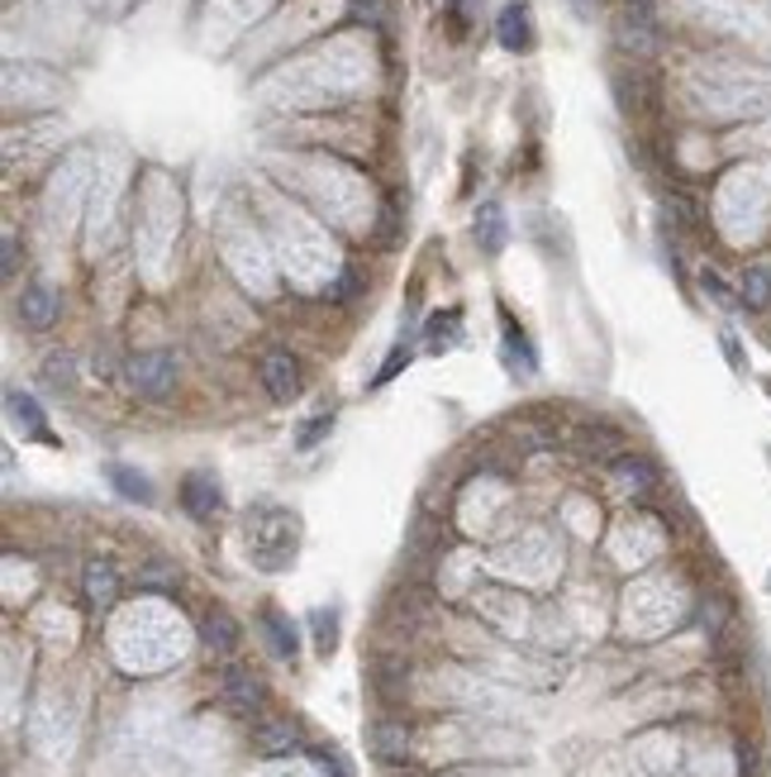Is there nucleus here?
I'll list each match as a JSON object with an SVG mask.
<instances>
[{"instance_id": "2eb2a0df", "label": "nucleus", "mask_w": 771, "mask_h": 777, "mask_svg": "<svg viewBox=\"0 0 771 777\" xmlns=\"http://www.w3.org/2000/svg\"><path fill=\"white\" fill-rule=\"evenodd\" d=\"M6 406H10V420L20 425L24 434H34V439H43V443H53V434H48V425H43V410H39V401H34V396H20V391H10V396H6Z\"/></svg>"}, {"instance_id": "a211bd4d", "label": "nucleus", "mask_w": 771, "mask_h": 777, "mask_svg": "<svg viewBox=\"0 0 771 777\" xmlns=\"http://www.w3.org/2000/svg\"><path fill=\"white\" fill-rule=\"evenodd\" d=\"M615 472H619V482L634 487V491H648L657 482V472H652L648 458H615Z\"/></svg>"}, {"instance_id": "cd10ccee", "label": "nucleus", "mask_w": 771, "mask_h": 777, "mask_svg": "<svg viewBox=\"0 0 771 777\" xmlns=\"http://www.w3.org/2000/svg\"><path fill=\"white\" fill-rule=\"evenodd\" d=\"M333 296H339V300H352V296H358V273H343V277H339V292H333Z\"/></svg>"}, {"instance_id": "4be33fe9", "label": "nucleus", "mask_w": 771, "mask_h": 777, "mask_svg": "<svg viewBox=\"0 0 771 777\" xmlns=\"http://www.w3.org/2000/svg\"><path fill=\"white\" fill-rule=\"evenodd\" d=\"M310 758H315V768L325 773V777H352V768H348V758H343L339 749H315Z\"/></svg>"}, {"instance_id": "a878e982", "label": "nucleus", "mask_w": 771, "mask_h": 777, "mask_svg": "<svg viewBox=\"0 0 771 777\" xmlns=\"http://www.w3.org/2000/svg\"><path fill=\"white\" fill-rule=\"evenodd\" d=\"M667 205H671V211H677L681 225H696V201H690V196H671Z\"/></svg>"}, {"instance_id": "393cba45", "label": "nucleus", "mask_w": 771, "mask_h": 777, "mask_svg": "<svg viewBox=\"0 0 771 777\" xmlns=\"http://www.w3.org/2000/svg\"><path fill=\"white\" fill-rule=\"evenodd\" d=\"M700 287H705V292H710V296L719 300V306H733V296H729V287H724V277H719V273H710V267H705V277H700Z\"/></svg>"}, {"instance_id": "6ab92c4d", "label": "nucleus", "mask_w": 771, "mask_h": 777, "mask_svg": "<svg viewBox=\"0 0 771 777\" xmlns=\"http://www.w3.org/2000/svg\"><path fill=\"white\" fill-rule=\"evenodd\" d=\"M458 325H462V310L433 315V320H429V348H433V354H443V348L458 344Z\"/></svg>"}, {"instance_id": "dca6fc26", "label": "nucleus", "mask_w": 771, "mask_h": 777, "mask_svg": "<svg viewBox=\"0 0 771 777\" xmlns=\"http://www.w3.org/2000/svg\"><path fill=\"white\" fill-rule=\"evenodd\" d=\"M738 300L748 310H767L771 306V263H752L743 282H738Z\"/></svg>"}, {"instance_id": "f8f14e48", "label": "nucleus", "mask_w": 771, "mask_h": 777, "mask_svg": "<svg viewBox=\"0 0 771 777\" xmlns=\"http://www.w3.org/2000/svg\"><path fill=\"white\" fill-rule=\"evenodd\" d=\"M367 739H372V754L381 758V764H400V758L410 754V729L395 725V720H377Z\"/></svg>"}, {"instance_id": "f03ea898", "label": "nucleus", "mask_w": 771, "mask_h": 777, "mask_svg": "<svg viewBox=\"0 0 771 777\" xmlns=\"http://www.w3.org/2000/svg\"><path fill=\"white\" fill-rule=\"evenodd\" d=\"M128 387L148 401H163L176 387V358L172 354H138L128 358Z\"/></svg>"}, {"instance_id": "f3484780", "label": "nucleus", "mask_w": 771, "mask_h": 777, "mask_svg": "<svg viewBox=\"0 0 771 777\" xmlns=\"http://www.w3.org/2000/svg\"><path fill=\"white\" fill-rule=\"evenodd\" d=\"M476 239H481V248H486V253H501L505 248V211H501V205H481Z\"/></svg>"}, {"instance_id": "6e6552de", "label": "nucleus", "mask_w": 771, "mask_h": 777, "mask_svg": "<svg viewBox=\"0 0 771 777\" xmlns=\"http://www.w3.org/2000/svg\"><path fill=\"white\" fill-rule=\"evenodd\" d=\"M615 39H619V49H629V53H638V58H648V53L657 49V29H652V20H648V10H638V6L624 10V20H619V29H615Z\"/></svg>"}, {"instance_id": "c756f323", "label": "nucleus", "mask_w": 771, "mask_h": 777, "mask_svg": "<svg viewBox=\"0 0 771 777\" xmlns=\"http://www.w3.org/2000/svg\"><path fill=\"white\" fill-rule=\"evenodd\" d=\"M629 6H638V10H648V6H652V0H629Z\"/></svg>"}, {"instance_id": "ddd939ff", "label": "nucleus", "mask_w": 771, "mask_h": 777, "mask_svg": "<svg viewBox=\"0 0 771 777\" xmlns=\"http://www.w3.org/2000/svg\"><path fill=\"white\" fill-rule=\"evenodd\" d=\"M263 640H267V648H271L277 658H296V648H300L296 625L286 621V615H281L277 606H267V611H263Z\"/></svg>"}, {"instance_id": "c85d7f7f", "label": "nucleus", "mask_w": 771, "mask_h": 777, "mask_svg": "<svg viewBox=\"0 0 771 777\" xmlns=\"http://www.w3.org/2000/svg\"><path fill=\"white\" fill-rule=\"evenodd\" d=\"M14 258H20V244H14V239H6V258H0V267H6V277L14 273Z\"/></svg>"}, {"instance_id": "9d476101", "label": "nucleus", "mask_w": 771, "mask_h": 777, "mask_svg": "<svg viewBox=\"0 0 771 777\" xmlns=\"http://www.w3.org/2000/svg\"><path fill=\"white\" fill-rule=\"evenodd\" d=\"M495 34H501V49L510 53H528L534 49V20H528V6H505L501 10V24H495Z\"/></svg>"}, {"instance_id": "20e7f679", "label": "nucleus", "mask_w": 771, "mask_h": 777, "mask_svg": "<svg viewBox=\"0 0 771 777\" xmlns=\"http://www.w3.org/2000/svg\"><path fill=\"white\" fill-rule=\"evenodd\" d=\"M263 387L271 391V401H296L300 396V362L286 348H271L263 358Z\"/></svg>"}, {"instance_id": "39448f33", "label": "nucleus", "mask_w": 771, "mask_h": 777, "mask_svg": "<svg viewBox=\"0 0 771 777\" xmlns=\"http://www.w3.org/2000/svg\"><path fill=\"white\" fill-rule=\"evenodd\" d=\"M201 644L210 648V654H224L229 658L238 644H244V630H238V621L224 606H215V611H205L201 615Z\"/></svg>"}, {"instance_id": "f257e3e1", "label": "nucleus", "mask_w": 771, "mask_h": 777, "mask_svg": "<svg viewBox=\"0 0 771 777\" xmlns=\"http://www.w3.org/2000/svg\"><path fill=\"white\" fill-rule=\"evenodd\" d=\"M248 549H253V563L263 573H281V568L296 563V549H300V520L291 511H257L248 520Z\"/></svg>"}, {"instance_id": "1a4fd4ad", "label": "nucleus", "mask_w": 771, "mask_h": 777, "mask_svg": "<svg viewBox=\"0 0 771 777\" xmlns=\"http://www.w3.org/2000/svg\"><path fill=\"white\" fill-rule=\"evenodd\" d=\"M86 601H91V611H110L120 601V573H115V563H105V559H95L86 563Z\"/></svg>"}, {"instance_id": "bb28decb", "label": "nucleus", "mask_w": 771, "mask_h": 777, "mask_svg": "<svg viewBox=\"0 0 771 777\" xmlns=\"http://www.w3.org/2000/svg\"><path fill=\"white\" fill-rule=\"evenodd\" d=\"M405 362H410V354H391V362H386V368L377 372V387H381V382H391V377H395L400 368H405Z\"/></svg>"}, {"instance_id": "aec40b11", "label": "nucleus", "mask_w": 771, "mask_h": 777, "mask_svg": "<svg viewBox=\"0 0 771 777\" xmlns=\"http://www.w3.org/2000/svg\"><path fill=\"white\" fill-rule=\"evenodd\" d=\"M43 382L53 387V391H68V387L76 382L72 358H68V354H48V358H43Z\"/></svg>"}, {"instance_id": "7c9ffc66", "label": "nucleus", "mask_w": 771, "mask_h": 777, "mask_svg": "<svg viewBox=\"0 0 771 777\" xmlns=\"http://www.w3.org/2000/svg\"><path fill=\"white\" fill-rule=\"evenodd\" d=\"M767 391H771V382H767Z\"/></svg>"}, {"instance_id": "9b49d317", "label": "nucleus", "mask_w": 771, "mask_h": 777, "mask_svg": "<svg viewBox=\"0 0 771 777\" xmlns=\"http://www.w3.org/2000/svg\"><path fill=\"white\" fill-rule=\"evenodd\" d=\"M20 320L29 329H48L58 320V292L48 287V282H34L24 296H20Z\"/></svg>"}, {"instance_id": "7ed1b4c3", "label": "nucleus", "mask_w": 771, "mask_h": 777, "mask_svg": "<svg viewBox=\"0 0 771 777\" xmlns=\"http://www.w3.org/2000/svg\"><path fill=\"white\" fill-rule=\"evenodd\" d=\"M219 702L234 710V716H257L267 702V692H263V677L248 673V668H238V663H229V668L219 673Z\"/></svg>"}, {"instance_id": "412c9836", "label": "nucleus", "mask_w": 771, "mask_h": 777, "mask_svg": "<svg viewBox=\"0 0 771 777\" xmlns=\"http://www.w3.org/2000/svg\"><path fill=\"white\" fill-rule=\"evenodd\" d=\"M310 625H315V644H319V654H333V640H339V615H333V611H315V615H310Z\"/></svg>"}, {"instance_id": "423d86ee", "label": "nucleus", "mask_w": 771, "mask_h": 777, "mask_svg": "<svg viewBox=\"0 0 771 777\" xmlns=\"http://www.w3.org/2000/svg\"><path fill=\"white\" fill-rule=\"evenodd\" d=\"M182 505H186V515L210 520L224 505V491H219V482L210 478V472H191V478L182 482Z\"/></svg>"}, {"instance_id": "0eeeda50", "label": "nucleus", "mask_w": 771, "mask_h": 777, "mask_svg": "<svg viewBox=\"0 0 771 777\" xmlns=\"http://www.w3.org/2000/svg\"><path fill=\"white\" fill-rule=\"evenodd\" d=\"M300 744V729H296V720H257L253 725V749L257 754H267V758H281V754H291Z\"/></svg>"}, {"instance_id": "4468645a", "label": "nucleus", "mask_w": 771, "mask_h": 777, "mask_svg": "<svg viewBox=\"0 0 771 777\" xmlns=\"http://www.w3.org/2000/svg\"><path fill=\"white\" fill-rule=\"evenodd\" d=\"M105 478H110V487H115V491H120L124 501L153 505V482L143 478L138 468H128V463H110V468H105Z\"/></svg>"}, {"instance_id": "5701e85b", "label": "nucleus", "mask_w": 771, "mask_h": 777, "mask_svg": "<svg viewBox=\"0 0 771 777\" xmlns=\"http://www.w3.org/2000/svg\"><path fill=\"white\" fill-rule=\"evenodd\" d=\"M352 10H358L362 20H372L377 29L391 24V10H386V0H352Z\"/></svg>"}, {"instance_id": "b1692460", "label": "nucleus", "mask_w": 771, "mask_h": 777, "mask_svg": "<svg viewBox=\"0 0 771 777\" xmlns=\"http://www.w3.org/2000/svg\"><path fill=\"white\" fill-rule=\"evenodd\" d=\"M329 425H333V416H319V420H310V425H305V430L296 434V443H300V449H315V443L329 434Z\"/></svg>"}]
</instances>
